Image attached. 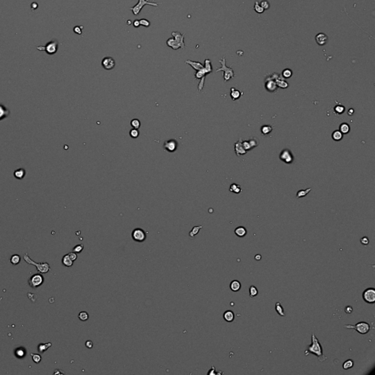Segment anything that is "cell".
Listing matches in <instances>:
<instances>
[{"label": "cell", "mask_w": 375, "mask_h": 375, "mask_svg": "<svg viewBox=\"0 0 375 375\" xmlns=\"http://www.w3.org/2000/svg\"><path fill=\"white\" fill-rule=\"evenodd\" d=\"M308 354L315 355L319 361H324L327 359V357L323 353L322 345L314 332L311 335V344L308 346L307 350L305 351V355H308Z\"/></svg>", "instance_id": "1"}, {"label": "cell", "mask_w": 375, "mask_h": 375, "mask_svg": "<svg viewBox=\"0 0 375 375\" xmlns=\"http://www.w3.org/2000/svg\"><path fill=\"white\" fill-rule=\"evenodd\" d=\"M212 67L211 65V61L209 59H206L205 60V65L202 69L199 70V71H196L195 73V78L196 79H201V81L199 84V87H198V90L201 91L203 89L205 83V76L207 74H210L212 73Z\"/></svg>", "instance_id": "2"}, {"label": "cell", "mask_w": 375, "mask_h": 375, "mask_svg": "<svg viewBox=\"0 0 375 375\" xmlns=\"http://www.w3.org/2000/svg\"><path fill=\"white\" fill-rule=\"evenodd\" d=\"M219 62L221 65V67L220 68L216 70V72H219V71L224 72V81H228L229 80L235 77V72H234L233 69L232 67H228L226 65V59H225L224 57L221 59Z\"/></svg>", "instance_id": "3"}, {"label": "cell", "mask_w": 375, "mask_h": 375, "mask_svg": "<svg viewBox=\"0 0 375 375\" xmlns=\"http://www.w3.org/2000/svg\"><path fill=\"white\" fill-rule=\"evenodd\" d=\"M24 260L26 263L29 264V265H35L37 267V270L41 273H46L50 270V266L49 263L47 262H44V263H37V262H34L33 260H31L29 256H28L27 253H25L24 256Z\"/></svg>", "instance_id": "4"}, {"label": "cell", "mask_w": 375, "mask_h": 375, "mask_svg": "<svg viewBox=\"0 0 375 375\" xmlns=\"http://www.w3.org/2000/svg\"><path fill=\"white\" fill-rule=\"evenodd\" d=\"M344 328H347V329H354L356 330L358 333L362 335L366 334L368 332H369V330H371L370 325L366 322H358L356 325H344Z\"/></svg>", "instance_id": "5"}, {"label": "cell", "mask_w": 375, "mask_h": 375, "mask_svg": "<svg viewBox=\"0 0 375 375\" xmlns=\"http://www.w3.org/2000/svg\"><path fill=\"white\" fill-rule=\"evenodd\" d=\"M158 5H159V3L152 2H150L149 0H139L138 3H137L135 6L132 7V8H130V10H131L133 15H137L140 13L141 10H142L143 7H144L145 5H150V6L156 7V8H158Z\"/></svg>", "instance_id": "6"}, {"label": "cell", "mask_w": 375, "mask_h": 375, "mask_svg": "<svg viewBox=\"0 0 375 375\" xmlns=\"http://www.w3.org/2000/svg\"><path fill=\"white\" fill-rule=\"evenodd\" d=\"M59 47V43L57 40H51L45 46H38L37 49L40 51H45L48 54L53 55L57 53Z\"/></svg>", "instance_id": "7"}, {"label": "cell", "mask_w": 375, "mask_h": 375, "mask_svg": "<svg viewBox=\"0 0 375 375\" xmlns=\"http://www.w3.org/2000/svg\"><path fill=\"white\" fill-rule=\"evenodd\" d=\"M278 76L277 74H273L269 76V78H266L265 81V88L268 92H276L278 90V86L276 84V78Z\"/></svg>", "instance_id": "8"}, {"label": "cell", "mask_w": 375, "mask_h": 375, "mask_svg": "<svg viewBox=\"0 0 375 375\" xmlns=\"http://www.w3.org/2000/svg\"><path fill=\"white\" fill-rule=\"evenodd\" d=\"M363 299L366 303L369 304H374L375 303V290L374 288H368L363 292Z\"/></svg>", "instance_id": "9"}, {"label": "cell", "mask_w": 375, "mask_h": 375, "mask_svg": "<svg viewBox=\"0 0 375 375\" xmlns=\"http://www.w3.org/2000/svg\"><path fill=\"white\" fill-rule=\"evenodd\" d=\"M131 237L132 238H133V240L136 241V242L142 243L145 240L147 235H146L145 232H144L142 229L136 228L135 229H133V231L132 232Z\"/></svg>", "instance_id": "10"}, {"label": "cell", "mask_w": 375, "mask_h": 375, "mask_svg": "<svg viewBox=\"0 0 375 375\" xmlns=\"http://www.w3.org/2000/svg\"><path fill=\"white\" fill-rule=\"evenodd\" d=\"M279 158L280 160L287 164L292 163L294 161L293 155L289 149H284L280 153Z\"/></svg>", "instance_id": "11"}, {"label": "cell", "mask_w": 375, "mask_h": 375, "mask_svg": "<svg viewBox=\"0 0 375 375\" xmlns=\"http://www.w3.org/2000/svg\"><path fill=\"white\" fill-rule=\"evenodd\" d=\"M44 278L42 275L35 274L32 276L29 279V284L33 288H37L43 283Z\"/></svg>", "instance_id": "12"}, {"label": "cell", "mask_w": 375, "mask_h": 375, "mask_svg": "<svg viewBox=\"0 0 375 375\" xmlns=\"http://www.w3.org/2000/svg\"><path fill=\"white\" fill-rule=\"evenodd\" d=\"M242 144L245 150L248 152L259 146V141L255 137H252L248 141H243Z\"/></svg>", "instance_id": "13"}, {"label": "cell", "mask_w": 375, "mask_h": 375, "mask_svg": "<svg viewBox=\"0 0 375 375\" xmlns=\"http://www.w3.org/2000/svg\"><path fill=\"white\" fill-rule=\"evenodd\" d=\"M178 147V143L175 139H169L163 144V148L169 153H174Z\"/></svg>", "instance_id": "14"}, {"label": "cell", "mask_w": 375, "mask_h": 375, "mask_svg": "<svg viewBox=\"0 0 375 375\" xmlns=\"http://www.w3.org/2000/svg\"><path fill=\"white\" fill-rule=\"evenodd\" d=\"M102 67L106 71H111L115 67V61L112 57H106L102 60L101 62Z\"/></svg>", "instance_id": "15"}, {"label": "cell", "mask_w": 375, "mask_h": 375, "mask_svg": "<svg viewBox=\"0 0 375 375\" xmlns=\"http://www.w3.org/2000/svg\"><path fill=\"white\" fill-rule=\"evenodd\" d=\"M171 35H172L173 38L177 41V43L179 44L180 48H181V49H185V42H184L185 35L180 33V32H172V33H171Z\"/></svg>", "instance_id": "16"}, {"label": "cell", "mask_w": 375, "mask_h": 375, "mask_svg": "<svg viewBox=\"0 0 375 375\" xmlns=\"http://www.w3.org/2000/svg\"><path fill=\"white\" fill-rule=\"evenodd\" d=\"M242 142H243L242 139H240L235 144V150L237 156H240V155H245L247 153V151L245 150V149L243 148V144H242Z\"/></svg>", "instance_id": "17"}, {"label": "cell", "mask_w": 375, "mask_h": 375, "mask_svg": "<svg viewBox=\"0 0 375 375\" xmlns=\"http://www.w3.org/2000/svg\"><path fill=\"white\" fill-rule=\"evenodd\" d=\"M315 40L319 46H324L328 42V37L327 36L326 34L319 33L315 36Z\"/></svg>", "instance_id": "18"}, {"label": "cell", "mask_w": 375, "mask_h": 375, "mask_svg": "<svg viewBox=\"0 0 375 375\" xmlns=\"http://www.w3.org/2000/svg\"><path fill=\"white\" fill-rule=\"evenodd\" d=\"M185 63L188 64V65H189L190 66H191V67L195 70L196 71H199V70L202 69L203 67H204V65H202V64L200 62H196V61H191V60H188L186 61L185 62Z\"/></svg>", "instance_id": "19"}, {"label": "cell", "mask_w": 375, "mask_h": 375, "mask_svg": "<svg viewBox=\"0 0 375 375\" xmlns=\"http://www.w3.org/2000/svg\"><path fill=\"white\" fill-rule=\"evenodd\" d=\"M10 112L2 104H0V121L9 117Z\"/></svg>", "instance_id": "20"}, {"label": "cell", "mask_w": 375, "mask_h": 375, "mask_svg": "<svg viewBox=\"0 0 375 375\" xmlns=\"http://www.w3.org/2000/svg\"><path fill=\"white\" fill-rule=\"evenodd\" d=\"M230 91H231V92H230V96H231V98L232 99V101H237V100H238L239 98H240L241 95L243 94V92H240V90L235 88V87H232Z\"/></svg>", "instance_id": "21"}, {"label": "cell", "mask_w": 375, "mask_h": 375, "mask_svg": "<svg viewBox=\"0 0 375 375\" xmlns=\"http://www.w3.org/2000/svg\"><path fill=\"white\" fill-rule=\"evenodd\" d=\"M235 314L232 311L227 310L224 313V319L226 322H232L235 320Z\"/></svg>", "instance_id": "22"}, {"label": "cell", "mask_w": 375, "mask_h": 375, "mask_svg": "<svg viewBox=\"0 0 375 375\" xmlns=\"http://www.w3.org/2000/svg\"><path fill=\"white\" fill-rule=\"evenodd\" d=\"M241 283L240 281H238V280H233L230 283L229 287L230 289H231V290L232 291V292H238V291L240 290L241 289Z\"/></svg>", "instance_id": "23"}, {"label": "cell", "mask_w": 375, "mask_h": 375, "mask_svg": "<svg viewBox=\"0 0 375 375\" xmlns=\"http://www.w3.org/2000/svg\"><path fill=\"white\" fill-rule=\"evenodd\" d=\"M167 45L169 46V47H170L171 49H172L173 50H177L180 49V46H179V44L177 43V41L174 40L173 37H170V38H169L167 40Z\"/></svg>", "instance_id": "24"}, {"label": "cell", "mask_w": 375, "mask_h": 375, "mask_svg": "<svg viewBox=\"0 0 375 375\" xmlns=\"http://www.w3.org/2000/svg\"><path fill=\"white\" fill-rule=\"evenodd\" d=\"M235 234L239 237H243L247 235V229L244 226H238L235 229Z\"/></svg>", "instance_id": "25"}, {"label": "cell", "mask_w": 375, "mask_h": 375, "mask_svg": "<svg viewBox=\"0 0 375 375\" xmlns=\"http://www.w3.org/2000/svg\"><path fill=\"white\" fill-rule=\"evenodd\" d=\"M273 130V127L271 126H269V125H265V126H262L261 127V128H260V131H261V133L262 136H267L270 134V133L272 132V131Z\"/></svg>", "instance_id": "26"}, {"label": "cell", "mask_w": 375, "mask_h": 375, "mask_svg": "<svg viewBox=\"0 0 375 375\" xmlns=\"http://www.w3.org/2000/svg\"><path fill=\"white\" fill-rule=\"evenodd\" d=\"M25 175H26V171H25V169H22V168L16 169V170L14 171V177L18 180H22L25 177Z\"/></svg>", "instance_id": "27"}, {"label": "cell", "mask_w": 375, "mask_h": 375, "mask_svg": "<svg viewBox=\"0 0 375 375\" xmlns=\"http://www.w3.org/2000/svg\"><path fill=\"white\" fill-rule=\"evenodd\" d=\"M51 345H52V344H51V342L46 343V344H40L38 345V347H37V351L40 353H45L49 348L51 347Z\"/></svg>", "instance_id": "28"}, {"label": "cell", "mask_w": 375, "mask_h": 375, "mask_svg": "<svg viewBox=\"0 0 375 375\" xmlns=\"http://www.w3.org/2000/svg\"><path fill=\"white\" fill-rule=\"evenodd\" d=\"M339 131H340L342 134H347L349 131H350V127H349V124H347V123H342V124L340 125V126H339Z\"/></svg>", "instance_id": "29"}, {"label": "cell", "mask_w": 375, "mask_h": 375, "mask_svg": "<svg viewBox=\"0 0 375 375\" xmlns=\"http://www.w3.org/2000/svg\"><path fill=\"white\" fill-rule=\"evenodd\" d=\"M275 309H276V312L279 314L281 317H285L286 314L284 312V310L283 306H281V303H279V302H277V303H276V306H275Z\"/></svg>", "instance_id": "30"}, {"label": "cell", "mask_w": 375, "mask_h": 375, "mask_svg": "<svg viewBox=\"0 0 375 375\" xmlns=\"http://www.w3.org/2000/svg\"><path fill=\"white\" fill-rule=\"evenodd\" d=\"M62 262L64 265L68 267H71V266L73 265V264H74V262L71 260L68 254H66L63 256V258H62Z\"/></svg>", "instance_id": "31"}, {"label": "cell", "mask_w": 375, "mask_h": 375, "mask_svg": "<svg viewBox=\"0 0 375 375\" xmlns=\"http://www.w3.org/2000/svg\"><path fill=\"white\" fill-rule=\"evenodd\" d=\"M229 191L231 192L235 193V194H240L242 191V189H241V187L239 185H237V184L233 183L231 185H230L229 187Z\"/></svg>", "instance_id": "32"}, {"label": "cell", "mask_w": 375, "mask_h": 375, "mask_svg": "<svg viewBox=\"0 0 375 375\" xmlns=\"http://www.w3.org/2000/svg\"><path fill=\"white\" fill-rule=\"evenodd\" d=\"M343 138V134L341 133L340 131H335L332 133V139L335 142H339L341 141Z\"/></svg>", "instance_id": "33"}, {"label": "cell", "mask_w": 375, "mask_h": 375, "mask_svg": "<svg viewBox=\"0 0 375 375\" xmlns=\"http://www.w3.org/2000/svg\"><path fill=\"white\" fill-rule=\"evenodd\" d=\"M353 366H354V361H353V360H351V359H349V360H347L346 361L344 362L342 367L343 369H345V370H347V369L353 368Z\"/></svg>", "instance_id": "34"}, {"label": "cell", "mask_w": 375, "mask_h": 375, "mask_svg": "<svg viewBox=\"0 0 375 375\" xmlns=\"http://www.w3.org/2000/svg\"><path fill=\"white\" fill-rule=\"evenodd\" d=\"M259 294V291L257 290V288L255 286L251 285V287H249V295L250 298H254L256 297V296L258 295Z\"/></svg>", "instance_id": "35"}, {"label": "cell", "mask_w": 375, "mask_h": 375, "mask_svg": "<svg viewBox=\"0 0 375 375\" xmlns=\"http://www.w3.org/2000/svg\"><path fill=\"white\" fill-rule=\"evenodd\" d=\"M253 10H255V12L259 14L263 13L264 11H265V10L262 8V6L260 5V2H259L258 1L255 2L254 6H253Z\"/></svg>", "instance_id": "36"}, {"label": "cell", "mask_w": 375, "mask_h": 375, "mask_svg": "<svg viewBox=\"0 0 375 375\" xmlns=\"http://www.w3.org/2000/svg\"><path fill=\"white\" fill-rule=\"evenodd\" d=\"M21 261V257L18 254H14L12 255L11 256V258H10V262H11V264H12L13 265H16L18 264H19V262Z\"/></svg>", "instance_id": "37"}, {"label": "cell", "mask_w": 375, "mask_h": 375, "mask_svg": "<svg viewBox=\"0 0 375 375\" xmlns=\"http://www.w3.org/2000/svg\"><path fill=\"white\" fill-rule=\"evenodd\" d=\"M311 191V188H308V189H306V190H301V191H299L297 193V195H296V196H297V198L298 199V198L305 197V196H306L307 194H308V193Z\"/></svg>", "instance_id": "38"}, {"label": "cell", "mask_w": 375, "mask_h": 375, "mask_svg": "<svg viewBox=\"0 0 375 375\" xmlns=\"http://www.w3.org/2000/svg\"><path fill=\"white\" fill-rule=\"evenodd\" d=\"M201 228H202V226H194V227L192 229L191 231L190 232V233H189V236H190L191 237H194V236H196V235L199 233V230L201 229Z\"/></svg>", "instance_id": "39"}, {"label": "cell", "mask_w": 375, "mask_h": 375, "mask_svg": "<svg viewBox=\"0 0 375 375\" xmlns=\"http://www.w3.org/2000/svg\"><path fill=\"white\" fill-rule=\"evenodd\" d=\"M78 319L81 321L85 322V321L88 320L89 319V314L86 311H81L78 314Z\"/></svg>", "instance_id": "40"}, {"label": "cell", "mask_w": 375, "mask_h": 375, "mask_svg": "<svg viewBox=\"0 0 375 375\" xmlns=\"http://www.w3.org/2000/svg\"><path fill=\"white\" fill-rule=\"evenodd\" d=\"M334 111H335V112L336 114H342L344 113V111H345V107H344V106H342V105H341V104L336 105V106L334 107Z\"/></svg>", "instance_id": "41"}, {"label": "cell", "mask_w": 375, "mask_h": 375, "mask_svg": "<svg viewBox=\"0 0 375 375\" xmlns=\"http://www.w3.org/2000/svg\"><path fill=\"white\" fill-rule=\"evenodd\" d=\"M292 76V70L287 68L284 69L282 72V76L284 78H290Z\"/></svg>", "instance_id": "42"}, {"label": "cell", "mask_w": 375, "mask_h": 375, "mask_svg": "<svg viewBox=\"0 0 375 375\" xmlns=\"http://www.w3.org/2000/svg\"><path fill=\"white\" fill-rule=\"evenodd\" d=\"M131 126L133 128H136V129H139V128H140L141 126V122L140 120L138 119H132L131 122Z\"/></svg>", "instance_id": "43"}, {"label": "cell", "mask_w": 375, "mask_h": 375, "mask_svg": "<svg viewBox=\"0 0 375 375\" xmlns=\"http://www.w3.org/2000/svg\"><path fill=\"white\" fill-rule=\"evenodd\" d=\"M129 135H130V136L133 139L138 138L139 136V129H136V128H133V129H131L129 132Z\"/></svg>", "instance_id": "44"}, {"label": "cell", "mask_w": 375, "mask_h": 375, "mask_svg": "<svg viewBox=\"0 0 375 375\" xmlns=\"http://www.w3.org/2000/svg\"><path fill=\"white\" fill-rule=\"evenodd\" d=\"M30 355L32 356V358H33V361L35 362V363H39L41 361V360H42V358H41V356L40 355L38 354H34V353H31Z\"/></svg>", "instance_id": "45"}, {"label": "cell", "mask_w": 375, "mask_h": 375, "mask_svg": "<svg viewBox=\"0 0 375 375\" xmlns=\"http://www.w3.org/2000/svg\"><path fill=\"white\" fill-rule=\"evenodd\" d=\"M260 5H261L262 8L264 9V10H268L270 8V2L267 0H262L260 2Z\"/></svg>", "instance_id": "46"}, {"label": "cell", "mask_w": 375, "mask_h": 375, "mask_svg": "<svg viewBox=\"0 0 375 375\" xmlns=\"http://www.w3.org/2000/svg\"><path fill=\"white\" fill-rule=\"evenodd\" d=\"M139 23H140V26H143L144 27H149L150 26V22L145 19H142L139 20Z\"/></svg>", "instance_id": "47"}, {"label": "cell", "mask_w": 375, "mask_h": 375, "mask_svg": "<svg viewBox=\"0 0 375 375\" xmlns=\"http://www.w3.org/2000/svg\"><path fill=\"white\" fill-rule=\"evenodd\" d=\"M83 249H84V245L80 244V245H77V246H75L74 249H73V251L75 253H81Z\"/></svg>", "instance_id": "48"}, {"label": "cell", "mask_w": 375, "mask_h": 375, "mask_svg": "<svg viewBox=\"0 0 375 375\" xmlns=\"http://www.w3.org/2000/svg\"><path fill=\"white\" fill-rule=\"evenodd\" d=\"M15 353H16V355L18 357H19V358H22V357L24 356V355H25V352L22 348H19V349H18L16 352H15Z\"/></svg>", "instance_id": "49"}, {"label": "cell", "mask_w": 375, "mask_h": 375, "mask_svg": "<svg viewBox=\"0 0 375 375\" xmlns=\"http://www.w3.org/2000/svg\"><path fill=\"white\" fill-rule=\"evenodd\" d=\"M360 243L363 246H368L369 243V239L367 237H363L360 239Z\"/></svg>", "instance_id": "50"}, {"label": "cell", "mask_w": 375, "mask_h": 375, "mask_svg": "<svg viewBox=\"0 0 375 375\" xmlns=\"http://www.w3.org/2000/svg\"><path fill=\"white\" fill-rule=\"evenodd\" d=\"M68 255H69L70 258H71V260H72L73 262H74L75 260H77L78 256H77V254H76V253H75V252L70 253H68Z\"/></svg>", "instance_id": "51"}, {"label": "cell", "mask_w": 375, "mask_h": 375, "mask_svg": "<svg viewBox=\"0 0 375 375\" xmlns=\"http://www.w3.org/2000/svg\"><path fill=\"white\" fill-rule=\"evenodd\" d=\"M81 29H82V26H75V27L74 28V33L78 34V35H81V33H82Z\"/></svg>", "instance_id": "52"}, {"label": "cell", "mask_w": 375, "mask_h": 375, "mask_svg": "<svg viewBox=\"0 0 375 375\" xmlns=\"http://www.w3.org/2000/svg\"><path fill=\"white\" fill-rule=\"evenodd\" d=\"M344 311H345V312H346V313H347V314H350V313H352V312H353V307H351V306H347V307H345V308H344Z\"/></svg>", "instance_id": "53"}, {"label": "cell", "mask_w": 375, "mask_h": 375, "mask_svg": "<svg viewBox=\"0 0 375 375\" xmlns=\"http://www.w3.org/2000/svg\"><path fill=\"white\" fill-rule=\"evenodd\" d=\"M85 345L87 348L91 349V348H92V347H93V343L91 342V341H87V342H86L85 343Z\"/></svg>", "instance_id": "54"}, {"label": "cell", "mask_w": 375, "mask_h": 375, "mask_svg": "<svg viewBox=\"0 0 375 375\" xmlns=\"http://www.w3.org/2000/svg\"><path fill=\"white\" fill-rule=\"evenodd\" d=\"M133 26H134V27H136V28L139 27V26H140V23H139V20H135L133 22Z\"/></svg>", "instance_id": "55"}, {"label": "cell", "mask_w": 375, "mask_h": 375, "mask_svg": "<svg viewBox=\"0 0 375 375\" xmlns=\"http://www.w3.org/2000/svg\"><path fill=\"white\" fill-rule=\"evenodd\" d=\"M255 260H256V261H260V260H261L262 259V256L260 254H256V256H255Z\"/></svg>", "instance_id": "56"}, {"label": "cell", "mask_w": 375, "mask_h": 375, "mask_svg": "<svg viewBox=\"0 0 375 375\" xmlns=\"http://www.w3.org/2000/svg\"><path fill=\"white\" fill-rule=\"evenodd\" d=\"M215 374V367L212 366V371H209L208 374Z\"/></svg>", "instance_id": "57"}, {"label": "cell", "mask_w": 375, "mask_h": 375, "mask_svg": "<svg viewBox=\"0 0 375 375\" xmlns=\"http://www.w3.org/2000/svg\"><path fill=\"white\" fill-rule=\"evenodd\" d=\"M353 113H354V110H353V108H350V109L349 110V112H348V114H349V115H350V116L353 115Z\"/></svg>", "instance_id": "58"}]
</instances>
